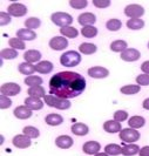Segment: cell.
Listing matches in <instances>:
<instances>
[{"mask_svg":"<svg viewBox=\"0 0 149 156\" xmlns=\"http://www.w3.org/2000/svg\"><path fill=\"white\" fill-rule=\"evenodd\" d=\"M140 147L135 143H130V144H126L122 147V155L123 156H134L140 153Z\"/></svg>","mask_w":149,"mask_h":156,"instance_id":"26","label":"cell"},{"mask_svg":"<svg viewBox=\"0 0 149 156\" xmlns=\"http://www.w3.org/2000/svg\"><path fill=\"white\" fill-rule=\"evenodd\" d=\"M60 33L62 34V37L69 38V39H75V38H78L79 35V31L73 26H67V27L60 28Z\"/></svg>","mask_w":149,"mask_h":156,"instance_id":"29","label":"cell"},{"mask_svg":"<svg viewBox=\"0 0 149 156\" xmlns=\"http://www.w3.org/2000/svg\"><path fill=\"white\" fill-rule=\"evenodd\" d=\"M142 107H143V109L149 110V98H148V99H146V100L143 101V103H142Z\"/></svg>","mask_w":149,"mask_h":156,"instance_id":"49","label":"cell"},{"mask_svg":"<svg viewBox=\"0 0 149 156\" xmlns=\"http://www.w3.org/2000/svg\"><path fill=\"white\" fill-rule=\"evenodd\" d=\"M12 143H13V146L16 147V148L25 149V148L31 147L32 141L30 137H27L24 134H19V135H16V136L12 139Z\"/></svg>","mask_w":149,"mask_h":156,"instance_id":"10","label":"cell"},{"mask_svg":"<svg viewBox=\"0 0 149 156\" xmlns=\"http://www.w3.org/2000/svg\"><path fill=\"white\" fill-rule=\"evenodd\" d=\"M103 129L105 132L110 134H116L120 133L122 130V127H121V123L115 121V120H108L103 123Z\"/></svg>","mask_w":149,"mask_h":156,"instance_id":"17","label":"cell"},{"mask_svg":"<svg viewBox=\"0 0 149 156\" xmlns=\"http://www.w3.org/2000/svg\"><path fill=\"white\" fill-rule=\"evenodd\" d=\"M81 35H83L87 39H90V38H95L98 35V28L94 26H86V27H82L81 28Z\"/></svg>","mask_w":149,"mask_h":156,"instance_id":"36","label":"cell"},{"mask_svg":"<svg viewBox=\"0 0 149 156\" xmlns=\"http://www.w3.org/2000/svg\"><path fill=\"white\" fill-rule=\"evenodd\" d=\"M0 25L1 26H6V25H8V23H11V16L8 14V13H6V12H1L0 13Z\"/></svg>","mask_w":149,"mask_h":156,"instance_id":"46","label":"cell"},{"mask_svg":"<svg viewBox=\"0 0 149 156\" xmlns=\"http://www.w3.org/2000/svg\"><path fill=\"white\" fill-rule=\"evenodd\" d=\"M88 1L87 0H69V6L75 9H82L87 7Z\"/></svg>","mask_w":149,"mask_h":156,"instance_id":"41","label":"cell"},{"mask_svg":"<svg viewBox=\"0 0 149 156\" xmlns=\"http://www.w3.org/2000/svg\"><path fill=\"white\" fill-rule=\"evenodd\" d=\"M18 56V51L13 49V48H5L1 51V58L2 59H6V60H12V59H16Z\"/></svg>","mask_w":149,"mask_h":156,"instance_id":"40","label":"cell"},{"mask_svg":"<svg viewBox=\"0 0 149 156\" xmlns=\"http://www.w3.org/2000/svg\"><path fill=\"white\" fill-rule=\"evenodd\" d=\"M51 20L54 25L62 28V27L71 26L73 23V16L66 12H55L51 16Z\"/></svg>","mask_w":149,"mask_h":156,"instance_id":"4","label":"cell"},{"mask_svg":"<svg viewBox=\"0 0 149 156\" xmlns=\"http://www.w3.org/2000/svg\"><path fill=\"white\" fill-rule=\"evenodd\" d=\"M136 83L139 86H149V75L148 74H140L136 76Z\"/></svg>","mask_w":149,"mask_h":156,"instance_id":"44","label":"cell"},{"mask_svg":"<svg viewBox=\"0 0 149 156\" xmlns=\"http://www.w3.org/2000/svg\"><path fill=\"white\" fill-rule=\"evenodd\" d=\"M125 14L130 19H140L144 14V8L137 4H130L125 7Z\"/></svg>","mask_w":149,"mask_h":156,"instance_id":"6","label":"cell"},{"mask_svg":"<svg viewBox=\"0 0 149 156\" xmlns=\"http://www.w3.org/2000/svg\"><path fill=\"white\" fill-rule=\"evenodd\" d=\"M25 106L28 107L33 112V110H40L42 107H44V102L41 101V99H38V98H32V96H28L25 99Z\"/></svg>","mask_w":149,"mask_h":156,"instance_id":"18","label":"cell"},{"mask_svg":"<svg viewBox=\"0 0 149 156\" xmlns=\"http://www.w3.org/2000/svg\"><path fill=\"white\" fill-rule=\"evenodd\" d=\"M128 119V113L126 112V110H116L115 113H114V120L115 121H118V122H123Z\"/></svg>","mask_w":149,"mask_h":156,"instance_id":"42","label":"cell"},{"mask_svg":"<svg viewBox=\"0 0 149 156\" xmlns=\"http://www.w3.org/2000/svg\"><path fill=\"white\" fill-rule=\"evenodd\" d=\"M54 68V65L47 61V60H44V61H40L39 63L35 65V72H38L40 74H49Z\"/></svg>","mask_w":149,"mask_h":156,"instance_id":"21","label":"cell"},{"mask_svg":"<svg viewBox=\"0 0 149 156\" xmlns=\"http://www.w3.org/2000/svg\"><path fill=\"white\" fill-rule=\"evenodd\" d=\"M79 51L82 54L90 55V54H94L95 52L98 51V47H96V45L90 44V42H83V44H80Z\"/></svg>","mask_w":149,"mask_h":156,"instance_id":"27","label":"cell"},{"mask_svg":"<svg viewBox=\"0 0 149 156\" xmlns=\"http://www.w3.org/2000/svg\"><path fill=\"white\" fill-rule=\"evenodd\" d=\"M45 122L48 126L56 127V126H60L63 122V117L59 114H48L47 116L45 117Z\"/></svg>","mask_w":149,"mask_h":156,"instance_id":"25","label":"cell"},{"mask_svg":"<svg viewBox=\"0 0 149 156\" xmlns=\"http://www.w3.org/2000/svg\"><path fill=\"white\" fill-rule=\"evenodd\" d=\"M7 13L11 16L20 18L27 13V7L21 2H12L7 7Z\"/></svg>","mask_w":149,"mask_h":156,"instance_id":"8","label":"cell"},{"mask_svg":"<svg viewBox=\"0 0 149 156\" xmlns=\"http://www.w3.org/2000/svg\"><path fill=\"white\" fill-rule=\"evenodd\" d=\"M88 75L93 79H105L109 75V70L101 66H94L87 70Z\"/></svg>","mask_w":149,"mask_h":156,"instance_id":"11","label":"cell"},{"mask_svg":"<svg viewBox=\"0 0 149 156\" xmlns=\"http://www.w3.org/2000/svg\"><path fill=\"white\" fill-rule=\"evenodd\" d=\"M86 89V79L76 72H59L49 80V94L69 100L78 98Z\"/></svg>","mask_w":149,"mask_h":156,"instance_id":"1","label":"cell"},{"mask_svg":"<svg viewBox=\"0 0 149 156\" xmlns=\"http://www.w3.org/2000/svg\"><path fill=\"white\" fill-rule=\"evenodd\" d=\"M12 106V101H11V99L6 96V95H0V108L1 109H7Z\"/></svg>","mask_w":149,"mask_h":156,"instance_id":"43","label":"cell"},{"mask_svg":"<svg viewBox=\"0 0 149 156\" xmlns=\"http://www.w3.org/2000/svg\"><path fill=\"white\" fill-rule=\"evenodd\" d=\"M41 59V53L37 49H28L26 51L24 54V60L25 62L28 63H34V62H40Z\"/></svg>","mask_w":149,"mask_h":156,"instance_id":"19","label":"cell"},{"mask_svg":"<svg viewBox=\"0 0 149 156\" xmlns=\"http://www.w3.org/2000/svg\"><path fill=\"white\" fill-rule=\"evenodd\" d=\"M120 90L125 95H134V94H137L141 90V86H139V85H126V86L121 87Z\"/></svg>","mask_w":149,"mask_h":156,"instance_id":"35","label":"cell"},{"mask_svg":"<svg viewBox=\"0 0 149 156\" xmlns=\"http://www.w3.org/2000/svg\"><path fill=\"white\" fill-rule=\"evenodd\" d=\"M0 92L2 95H6L8 98L9 96H16L21 92V87L16 82H6V83L1 85Z\"/></svg>","mask_w":149,"mask_h":156,"instance_id":"7","label":"cell"},{"mask_svg":"<svg viewBox=\"0 0 149 156\" xmlns=\"http://www.w3.org/2000/svg\"><path fill=\"white\" fill-rule=\"evenodd\" d=\"M27 94H28V96H32V98H38V99H41V98H45V96H46L45 88H44L42 86L30 87V88H28V90H27Z\"/></svg>","mask_w":149,"mask_h":156,"instance_id":"28","label":"cell"},{"mask_svg":"<svg viewBox=\"0 0 149 156\" xmlns=\"http://www.w3.org/2000/svg\"><path fill=\"white\" fill-rule=\"evenodd\" d=\"M128 48V44L125 40H115L110 44V51L115 53H122Z\"/></svg>","mask_w":149,"mask_h":156,"instance_id":"24","label":"cell"},{"mask_svg":"<svg viewBox=\"0 0 149 156\" xmlns=\"http://www.w3.org/2000/svg\"><path fill=\"white\" fill-rule=\"evenodd\" d=\"M81 62V54L76 51L65 52L60 56V63L65 67H75Z\"/></svg>","mask_w":149,"mask_h":156,"instance_id":"3","label":"cell"},{"mask_svg":"<svg viewBox=\"0 0 149 156\" xmlns=\"http://www.w3.org/2000/svg\"><path fill=\"white\" fill-rule=\"evenodd\" d=\"M141 58L140 51L135 49V48H127L125 52L121 53V59L127 62H134L136 60H139Z\"/></svg>","mask_w":149,"mask_h":156,"instance_id":"12","label":"cell"},{"mask_svg":"<svg viewBox=\"0 0 149 156\" xmlns=\"http://www.w3.org/2000/svg\"><path fill=\"white\" fill-rule=\"evenodd\" d=\"M141 70L143 72V74H148L149 75V60L148 61H144L141 65Z\"/></svg>","mask_w":149,"mask_h":156,"instance_id":"47","label":"cell"},{"mask_svg":"<svg viewBox=\"0 0 149 156\" xmlns=\"http://www.w3.org/2000/svg\"><path fill=\"white\" fill-rule=\"evenodd\" d=\"M148 48H149V42H148Z\"/></svg>","mask_w":149,"mask_h":156,"instance_id":"51","label":"cell"},{"mask_svg":"<svg viewBox=\"0 0 149 156\" xmlns=\"http://www.w3.org/2000/svg\"><path fill=\"white\" fill-rule=\"evenodd\" d=\"M144 125H146V119L140 116V115L132 116L128 120V126H129V128H133V129H136V130L142 128Z\"/></svg>","mask_w":149,"mask_h":156,"instance_id":"22","label":"cell"},{"mask_svg":"<svg viewBox=\"0 0 149 156\" xmlns=\"http://www.w3.org/2000/svg\"><path fill=\"white\" fill-rule=\"evenodd\" d=\"M13 114L19 120H27V119H30L32 116L33 113H32V110L28 107L23 105V106H18L16 109L13 110Z\"/></svg>","mask_w":149,"mask_h":156,"instance_id":"16","label":"cell"},{"mask_svg":"<svg viewBox=\"0 0 149 156\" xmlns=\"http://www.w3.org/2000/svg\"><path fill=\"white\" fill-rule=\"evenodd\" d=\"M71 132L76 136H85L89 133V128L85 123H74L71 127Z\"/></svg>","mask_w":149,"mask_h":156,"instance_id":"23","label":"cell"},{"mask_svg":"<svg viewBox=\"0 0 149 156\" xmlns=\"http://www.w3.org/2000/svg\"><path fill=\"white\" fill-rule=\"evenodd\" d=\"M120 139L121 141H123L125 143H135L136 141H139L140 139V132H137L136 129H133V128H125L120 132Z\"/></svg>","mask_w":149,"mask_h":156,"instance_id":"5","label":"cell"},{"mask_svg":"<svg viewBox=\"0 0 149 156\" xmlns=\"http://www.w3.org/2000/svg\"><path fill=\"white\" fill-rule=\"evenodd\" d=\"M8 45L13 49H25L26 48L25 41H23L19 38H11V39L8 40Z\"/></svg>","mask_w":149,"mask_h":156,"instance_id":"39","label":"cell"},{"mask_svg":"<svg viewBox=\"0 0 149 156\" xmlns=\"http://www.w3.org/2000/svg\"><path fill=\"white\" fill-rule=\"evenodd\" d=\"M126 25L132 31H139L144 27V21L142 19H129Z\"/></svg>","mask_w":149,"mask_h":156,"instance_id":"32","label":"cell"},{"mask_svg":"<svg viewBox=\"0 0 149 156\" xmlns=\"http://www.w3.org/2000/svg\"><path fill=\"white\" fill-rule=\"evenodd\" d=\"M23 133L24 135H26L27 137H30V139H38L40 136V132L38 128H35V127H33V126H26L24 127V129H23Z\"/></svg>","mask_w":149,"mask_h":156,"instance_id":"33","label":"cell"},{"mask_svg":"<svg viewBox=\"0 0 149 156\" xmlns=\"http://www.w3.org/2000/svg\"><path fill=\"white\" fill-rule=\"evenodd\" d=\"M74 140L68 135H60L55 139V146L60 149H69L73 146Z\"/></svg>","mask_w":149,"mask_h":156,"instance_id":"14","label":"cell"},{"mask_svg":"<svg viewBox=\"0 0 149 156\" xmlns=\"http://www.w3.org/2000/svg\"><path fill=\"white\" fill-rule=\"evenodd\" d=\"M140 156H149V146H144L140 149V153H139Z\"/></svg>","mask_w":149,"mask_h":156,"instance_id":"48","label":"cell"},{"mask_svg":"<svg viewBox=\"0 0 149 156\" xmlns=\"http://www.w3.org/2000/svg\"><path fill=\"white\" fill-rule=\"evenodd\" d=\"M110 0H93V5L98 8H107L110 6Z\"/></svg>","mask_w":149,"mask_h":156,"instance_id":"45","label":"cell"},{"mask_svg":"<svg viewBox=\"0 0 149 156\" xmlns=\"http://www.w3.org/2000/svg\"><path fill=\"white\" fill-rule=\"evenodd\" d=\"M96 21V16L95 14L90 13V12H85V13H81L78 18V23L80 25H82L83 27L86 26H93Z\"/></svg>","mask_w":149,"mask_h":156,"instance_id":"15","label":"cell"},{"mask_svg":"<svg viewBox=\"0 0 149 156\" xmlns=\"http://www.w3.org/2000/svg\"><path fill=\"white\" fill-rule=\"evenodd\" d=\"M48 45L54 51H63L68 47V40L65 37H54L49 40Z\"/></svg>","mask_w":149,"mask_h":156,"instance_id":"9","label":"cell"},{"mask_svg":"<svg viewBox=\"0 0 149 156\" xmlns=\"http://www.w3.org/2000/svg\"><path fill=\"white\" fill-rule=\"evenodd\" d=\"M18 69L21 74L24 75H32L34 72H35V66L33 63H28V62H23L18 66Z\"/></svg>","mask_w":149,"mask_h":156,"instance_id":"31","label":"cell"},{"mask_svg":"<svg viewBox=\"0 0 149 156\" xmlns=\"http://www.w3.org/2000/svg\"><path fill=\"white\" fill-rule=\"evenodd\" d=\"M44 82L42 78H40L38 75H30L25 79V85L28 87H34V86H41Z\"/></svg>","mask_w":149,"mask_h":156,"instance_id":"37","label":"cell"},{"mask_svg":"<svg viewBox=\"0 0 149 156\" xmlns=\"http://www.w3.org/2000/svg\"><path fill=\"white\" fill-rule=\"evenodd\" d=\"M16 38L21 39L23 41H32L37 38V33L28 28H20L16 31Z\"/></svg>","mask_w":149,"mask_h":156,"instance_id":"20","label":"cell"},{"mask_svg":"<svg viewBox=\"0 0 149 156\" xmlns=\"http://www.w3.org/2000/svg\"><path fill=\"white\" fill-rule=\"evenodd\" d=\"M40 25H41V20H40L39 18H35V16H31V18L25 20V27L31 30V31H34V30L39 28Z\"/></svg>","mask_w":149,"mask_h":156,"instance_id":"34","label":"cell"},{"mask_svg":"<svg viewBox=\"0 0 149 156\" xmlns=\"http://www.w3.org/2000/svg\"><path fill=\"white\" fill-rule=\"evenodd\" d=\"M122 27V23L120 19H109L106 23V28L110 32H116Z\"/></svg>","mask_w":149,"mask_h":156,"instance_id":"38","label":"cell"},{"mask_svg":"<svg viewBox=\"0 0 149 156\" xmlns=\"http://www.w3.org/2000/svg\"><path fill=\"white\" fill-rule=\"evenodd\" d=\"M45 103L47 105L48 107H52V108H56L59 110H67L71 108V101L69 100H65L61 98H58L55 95L52 94H46V96L44 98Z\"/></svg>","mask_w":149,"mask_h":156,"instance_id":"2","label":"cell"},{"mask_svg":"<svg viewBox=\"0 0 149 156\" xmlns=\"http://www.w3.org/2000/svg\"><path fill=\"white\" fill-rule=\"evenodd\" d=\"M105 153H107L109 156H118L122 154V147L116 143H109L105 147Z\"/></svg>","mask_w":149,"mask_h":156,"instance_id":"30","label":"cell"},{"mask_svg":"<svg viewBox=\"0 0 149 156\" xmlns=\"http://www.w3.org/2000/svg\"><path fill=\"white\" fill-rule=\"evenodd\" d=\"M100 149L101 144L96 141H87L82 146V150L87 155H96L98 153H100Z\"/></svg>","mask_w":149,"mask_h":156,"instance_id":"13","label":"cell"},{"mask_svg":"<svg viewBox=\"0 0 149 156\" xmlns=\"http://www.w3.org/2000/svg\"><path fill=\"white\" fill-rule=\"evenodd\" d=\"M94 156H109L107 153H98L96 155H94Z\"/></svg>","mask_w":149,"mask_h":156,"instance_id":"50","label":"cell"}]
</instances>
